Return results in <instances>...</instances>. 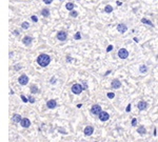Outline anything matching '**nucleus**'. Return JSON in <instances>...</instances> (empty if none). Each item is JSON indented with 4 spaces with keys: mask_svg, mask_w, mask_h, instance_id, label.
<instances>
[{
    "mask_svg": "<svg viewBox=\"0 0 158 142\" xmlns=\"http://www.w3.org/2000/svg\"><path fill=\"white\" fill-rule=\"evenodd\" d=\"M37 62H38V64H39L40 66L46 67V66H48V65L50 64L51 58H50V56L47 55V54H41V55L38 56V58H37Z\"/></svg>",
    "mask_w": 158,
    "mask_h": 142,
    "instance_id": "obj_1",
    "label": "nucleus"
},
{
    "mask_svg": "<svg viewBox=\"0 0 158 142\" xmlns=\"http://www.w3.org/2000/svg\"><path fill=\"white\" fill-rule=\"evenodd\" d=\"M83 91V86L81 84H79V83H76L72 86V92L73 94L75 95H79V94H81V92Z\"/></svg>",
    "mask_w": 158,
    "mask_h": 142,
    "instance_id": "obj_2",
    "label": "nucleus"
},
{
    "mask_svg": "<svg viewBox=\"0 0 158 142\" xmlns=\"http://www.w3.org/2000/svg\"><path fill=\"white\" fill-rule=\"evenodd\" d=\"M101 112H102L101 106L98 105V104H94V105L92 106V109H91V113H92V115H95V116H99Z\"/></svg>",
    "mask_w": 158,
    "mask_h": 142,
    "instance_id": "obj_3",
    "label": "nucleus"
},
{
    "mask_svg": "<svg viewBox=\"0 0 158 142\" xmlns=\"http://www.w3.org/2000/svg\"><path fill=\"white\" fill-rule=\"evenodd\" d=\"M118 56H119V58H121V59H127L128 56H129V52H128L126 49H120V50L118 51Z\"/></svg>",
    "mask_w": 158,
    "mask_h": 142,
    "instance_id": "obj_4",
    "label": "nucleus"
},
{
    "mask_svg": "<svg viewBox=\"0 0 158 142\" xmlns=\"http://www.w3.org/2000/svg\"><path fill=\"white\" fill-rule=\"evenodd\" d=\"M98 117H99V120H100V121L104 122V121H108V120L110 119V115H109L107 112H101Z\"/></svg>",
    "mask_w": 158,
    "mask_h": 142,
    "instance_id": "obj_5",
    "label": "nucleus"
},
{
    "mask_svg": "<svg viewBox=\"0 0 158 142\" xmlns=\"http://www.w3.org/2000/svg\"><path fill=\"white\" fill-rule=\"evenodd\" d=\"M18 81H19V83L21 85H26V84H28V82H29V77L26 75H21L19 77V79H18Z\"/></svg>",
    "mask_w": 158,
    "mask_h": 142,
    "instance_id": "obj_6",
    "label": "nucleus"
},
{
    "mask_svg": "<svg viewBox=\"0 0 158 142\" xmlns=\"http://www.w3.org/2000/svg\"><path fill=\"white\" fill-rule=\"evenodd\" d=\"M20 125L22 127H24V128H28V127L31 126V121L28 118H22V120L20 122Z\"/></svg>",
    "mask_w": 158,
    "mask_h": 142,
    "instance_id": "obj_7",
    "label": "nucleus"
},
{
    "mask_svg": "<svg viewBox=\"0 0 158 142\" xmlns=\"http://www.w3.org/2000/svg\"><path fill=\"white\" fill-rule=\"evenodd\" d=\"M137 106H138V110L139 111H144L148 108V103L145 101H139L138 104H137Z\"/></svg>",
    "mask_w": 158,
    "mask_h": 142,
    "instance_id": "obj_8",
    "label": "nucleus"
},
{
    "mask_svg": "<svg viewBox=\"0 0 158 142\" xmlns=\"http://www.w3.org/2000/svg\"><path fill=\"white\" fill-rule=\"evenodd\" d=\"M47 106H48L49 109H51V110L55 109L56 106H57V102H56V100H54V99H52V100H49V101L47 102Z\"/></svg>",
    "mask_w": 158,
    "mask_h": 142,
    "instance_id": "obj_9",
    "label": "nucleus"
},
{
    "mask_svg": "<svg viewBox=\"0 0 158 142\" xmlns=\"http://www.w3.org/2000/svg\"><path fill=\"white\" fill-rule=\"evenodd\" d=\"M83 133H84V135L85 136H91L93 133H94V128H93V126H86L85 128H84V131H83Z\"/></svg>",
    "mask_w": 158,
    "mask_h": 142,
    "instance_id": "obj_10",
    "label": "nucleus"
},
{
    "mask_svg": "<svg viewBox=\"0 0 158 142\" xmlns=\"http://www.w3.org/2000/svg\"><path fill=\"white\" fill-rule=\"evenodd\" d=\"M57 39L60 41H64L66 39V33L65 32H59L57 34Z\"/></svg>",
    "mask_w": 158,
    "mask_h": 142,
    "instance_id": "obj_11",
    "label": "nucleus"
},
{
    "mask_svg": "<svg viewBox=\"0 0 158 142\" xmlns=\"http://www.w3.org/2000/svg\"><path fill=\"white\" fill-rule=\"evenodd\" d=\"M21 120H22V118H21L20 115H18V114H14V116L12 117V121L15 122V123H20Z\"/></svg>",
    "mask_w": 158,
    "mask_h": 142,
    "instance_id": "obj_12",
    "label": "nucleus"
},
{
    "mask_svg": "<svg viewBox=\"0 0 158 142\" xmlns=\"http://www.w3.org/2000/svg\"><path fill=\"white\" fill-rule=\"evenodd\" d=\"M112 88H119L121 86V82L119 80H117V79H115V80L112 81Z\"/></svg>",
    "mask_w": 158,
    "mask_h": 142,
    "instance_id": "obj_13",
    "label": "nucleus"
},
{
    "mask_svg": "<svg viewBox=\"0 0 158 142\" xmlns=\"http://www.w3.org/2000/svg\"><path fill=\"white\" fill-rule=\"evenodd\" d=\"M127 25L126 24H118V26H117V30L120 32V33H125L126 31H127Z\"/></svg>",
    "mask_w": 158,
    "mask_h": 142,
    "instance_id": "obj_14",
    "label": "nucleus"
},
{
    "mask_svg": "<svg viewBox=\"0 0 158 142\" xmlns=\"http://www.w3.org/2000/svg\"><path fill=\"white\" fill-rule=\"evenodd\" d=\"M23 43L25 44V45H30V44L32 43V37H30V36H25L24 38H23Z\"/></svg>",
    "mask_w": 158,
    "mask_h": 142,
    "instance_id": "obj_15",
    "label": "nucleus"
},
{
    "mask_svg": "<svg viewBox=\"0 0 158 142\" xmlns=\"http://www.w3.org/2000/svg\"><path fill=\"white\" fill-rule=\"evenodd\" d=\"M137 132H138V134H140V135H144L145 133H146V129H145V127H144V126L140 125V126L137 128Z\"/></svg>",
    "mask_w": 158,
    "mask_h": 142,
    "instance_id": "obj_16",
    "label": "nucleus"
},
{
    "mask_svg": "<svg viewBox=\"0 0 158 142\" xmlns=\"http://www.w3.org/2000/svg\"><path fill=\"white\" fill-rule=\"evenodd\" d=\"M31 92H32L33 94L38 93V92H39V91H38V87H37L36 85H32V86H31Z\"/></svg>",
    "mask_w": 158,
    "mask_h": 142,
    "instance_id": "obj_17",
    "label": "nucleus"
},
{
    "mask_svg": "<svg viewBox=\"0 0 158 142\" xmlns=\"http://www.w3.org/2000/svg\"><path fill=\"white\" fill-rule=\"evenodd\" d=\"M66 8H67V10L69 11H72L73 10V8H74V4L73 3H71V2H69V3H66Z\"/></svg>",
    "mask_w": 158,
    "mask_h": 142,
    "instance_id": "obj_18",
    "label": "nucleus"
},
{
    "mask_svg": "<svg viewBox=\"0 0 158 142\" xmlns=\"http://www.w3.org/2000/svg\"><path fill=\"white\" fill-rule=\"evenodd\" d=\"M104 11L107 12V13H111V12L113 11V7H112L111 5H107V6L104 7Z\"/></svg>",
    "mask_w": 158,
    "mask_h": 142,
    "instance_id": "obj_19",
    "label": "nucleus"
},
{
    "mask_svg": "<svg viewBox=\"0 0 158 142\" xmlns=\"http://www.w3.org/2000/svg\"><path fill=\"white\" fill-rule=\"evenodd\" d=\"M141 21H142L143 23H146V24H149V25H151V26H153V25H154V24H153L150 20H148V19H145V18H142V19H141Z\"/></svg>",
    "mask_w": 158,
    "mask_h": 142,
    "instance_id": "obj_20",
    "label": "nucleus"
},
{
    "mask_svg": "<svg viewBox=\"0 0 158 142\" xmlns=\"http://www.w3.org/2000/svg\"><path fill=\"white\" fill-rule=\"evenodd\" d=\"M41 13H42V15L44 16V17H48V16L50 15V12H49V10H48V8H44V10H43Z\"/></svg>",
    "mask_w": 158,
    "mask_h": 142,
    "instance_id": "obj_21",
    "label": "nucleus"
},
{
    "mask_svg": "<svg viewBox=\"0 0 158 142\" xmlns=\"http://www.w3.org/2000/svg\"><path fill=\"white\" fill-rule=\"evenodd\" d=\"M139 69H140V72H141V73H145L146 70H148V67H146L145 65H141Z\"/></svg>",
    "mask_w": 158,
    "mask_h": 142,
    "instance_id": "obj_22",
    "label": "nucleus"
},
{
    "mask_svg": "<svg viewBox=\"0 0 158 142\" xmlns=\"http://www.w3.org/2000/svg\"><path fill=\"white\" fill-rule=\"evenodd\" d=\"M29 26H30L29 22H23V23H22V29H24V30L29 29Z\"/></svg>",
    "mask_w": 158,
    "mask_h": 142,
    "instance_id": "obj_23",
    "label": "nucleus"
},
{
    "mask_svg": "<svg viewBox=\"0 0 158 142\" xmlns=\"http://www.w3.org/2000/svg\"><path fill=\"white\" fill-rule=\"evenodd\" d=\"M20 98L22 99V101H23L24 103H26V102L29 101V98H26V97H25L24 95H21V96H20Z\"/></svg>",
    "mask_w": 158,
    "mask_h": 142,
    "instance_id": "obj_24",
    "label": "nucleus"
},
{
    "mask_svg": "<svg viewBox=\"0 0 158 142\" xmlns=\"http://www.w3.org/2000/svg\"><path fill=\"white\" fill-rule=\"evenodd\" d=\"M28 98H29V102H31V103H34L35 102V98H34L33 96H29Z\"/></svg>",
    "mask_w": 158,
    "mask_h": 142,
    "instance_id": "obj_25",
    "label": "nucleus"
},
{
    "mask_svg": "<svg viewBox=\"0 0 158 142\" xmlns=\"http://www.w3.org/2000/svg\"><path fill=\"white\" fill-rule=\"evenodd\" d=\"M107 96L109 97L110 99H113L114 97H115V94H114V93H108V95H107Z\"/></svg>",
    "mask_w": 158,
    "mask_h": 142,
    "instance_id": "obj_26",
    "label": "nucleus"
},
{
    "mask_svg": "<svg viewBox=\"0 0 158 142\" xmlns=\"http://www.w3.org/2000/svg\"><path fill=\"white\" fill-rule=\"evenodd\" d=\"M74 38H75V39H77V40H78V39H80V38H81V35H80V33H77V34H75Z\"/></svg>",
    "mask_w": 158,
    "mask_h": 142,
    "instance_id": "obj_27",
    "label": "nucleus"
},
{
    "mask_svg": "<svg viewBox=\"0 0 158 142\" xmlns=\"http://www.w3.org/2000/svg\"><path fill=\"white\" fill-rule=\"evenodd\" d=\"M136 124H137V119L134 118L133 120H132V125H133V126H136Z\"/></svg>",
    "mask_w": 158,
    "mask_h": 142,
    "instance_id": "obj_28",
    "label": "nucleus"
},
{
    "mask_svg": "<svg viewBox=\"0 0 158 142\" xmlns=\"http://www.w3.org/2000/svg\"><path fill=\"white\" fill-rule=\"evenodd\" d=\"M77 15H78L77 12H75V11H72V12H71V16H72V17H77Z\"/></svg>",
    "mask_w": 158,
    "mask_h": 142,
    "instance_id": "obj_29",
    "label": "nucleus"
},
{
    "mask_svg": "<svg viewBox=\"0 0 158 142\" xmlns=\"http://www.w3.org/2000/svg\"><path fill=\"white\" fill-rule=\"evenodd\" d=\"M58 131H59V133H62V134H64V135H66V132L63 129V128H58Z\"/></svg>",
    "mask_w": 158,
    "mask_h": 142,
    "instance_id": "obj_30",
    "label": "nucleus"
},
{
    "mask_svg": "<svg viewBox=\"0 0 158 142\" xmlns=\"http://www.w3.org/2000/svg\"><path fill=\"white\" fill-rule=\"evenodd\" d=\"M32 20H33L34 22H37V21H38V18H37L36 16H32Z\"/></svg>",
    "mask_w": 158,
    "mask_h": 142,
    "instance_id": "obj_31",
    "label": "nucleus"
},
{
    "mask_svg": "<svg viewBox=\"0 0 158 142\" xmlns=\"http://www.w3.org/2000/svg\"><path fill=\"white\" fill-rule=\"evenodd\" d=\"M112 50H113V45H109L108 49H107V52H111Z\"/></svg>",
    "mask_w": 158,
    "mask_h": 142,
    "instance_id": "obj_32",
    "label": "nucleus"
},
{
    "mask_svg": "<svg viewBox=\"0 0 158 142\" xmlns=\"http://www.w3.org/2000/svg\"><path fill=\"white\" fill-rule=\"evenodd\" d=\"M43 1H44V3H47V4H50V3H52L53 0H43Z\"/></svg>",
    "mask_w": 158,
    "mask_h": 142,
    "instance_id": "obj_33",
    "label": "nucleus"
},
{
    "mask_svg": "<svg viewBox=\"0 0 158 142\" xmlns=\"http://www.w3.org/2000/svg\"><path fill=\"white\" fill-rule=\"evenodd\" d=\"M126 111H127V112H128V113H129V112H130V111H131V104H129V105H128V106H127V109H126Z\"/></svg>",
    "mask_w": 158,
    "mask_h": 142,
    "instance_id": "obj_34",
    "label": "nucleus"
},
{
    "mask_svg": "<svg viewBox=\"0 0 158 142\" xmlns=\"http://www.w3.org/2000/svg\"><path fill=\"white\" fill-rule=\"evenodd\" d=\"M83 90H86V88H87V84H86V82H83Z\"/></svg>",
    "mask_w": 158,
    "mask_h": 142,
    "instance_id": "obj_35",
    "label": "nucleus"
},
{
    "mask_svg": "<svg viewBox=\"0 0 158 142\" xmlns=\"http://www.w3.org/2000/svg\"><path fill=\"white\" fill-rule=\"evenodd\" d=\"M51 82H52V83H55V82H56V79H55V78H52V79H51Z\"/></svg>",
    "mask_w": 158,
    "mask_h": 142,
    "instance_id": "obj_36",
    "label": "nucleus"
},
{
    "mask_svg": "<svg viewBox=\"0 0 158 142\" xmlns=\"http://www.w3.org/2000/svg\"><path fill=\"white\" fill-rule=\"evenodd\" d=\"M15 68H16V69H20L21 67H20V65H16V67H15Z\"/></svg>",
    "mask_w": 158,
    "mask_h": 142,
    "instance_id": "obj_37",
    "label": "nucleus"
},
{
    "mask_svg": "<svg viewBox=\"0 0 158 142\" xmlns=\"http://www.w3.org/2000/svg\"><path fill=\"white\" fill-rule=\"evenodd\" d=\"M117 4H118V5H121V4H122V3H121V2H120V1H117Z\"/></svg>",
    "mask_w": 158,
    "mask_h": 142,
    "instance_id": "obj_38",
    "label": "nucleus"
}]
</instances>
